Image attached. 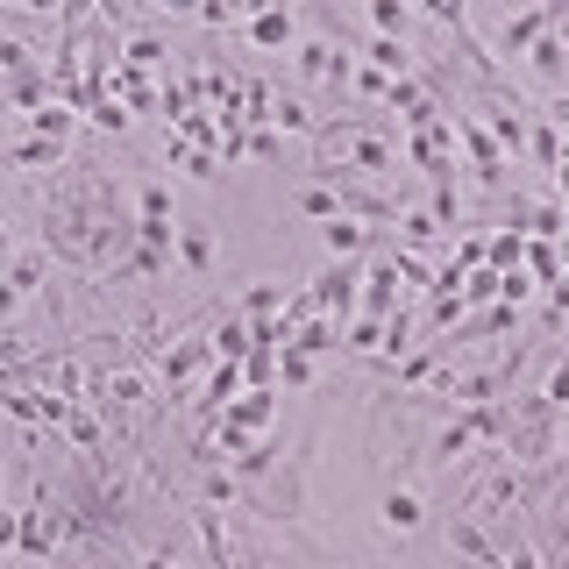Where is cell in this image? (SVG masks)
<instances>
[{
	"mask_svg": "<svg viewBox=\"0 0 569 569\" xmlns=\"http://www.w3.org/2000/svg\"><path fill=\"white\" fill-rule=\"evenodd\" d=\"M263 420H271V391H249L242 406H228V427H236V435H257Z\"/></svg>",
	"mask_w": 569,
	"mask_h": 569,
	"instance_id": "cell-1",
	"label": "cell"
},
{
	"mask_svg": "<svg viewBox=\"0 0 569 569\" xmlns=\"http://www.w3.org/2000/svg\"><path fill=\"white\" fill-rule=\"evenodd\" d=\"M249 43H263V50L292 43V14H249Z\"/></svg>",
	"mask_w": 569,
	"mask_h": 569,
	"instance_id": "cell-2",
	"label": "cell"
},
{
	"mask_svg": "<svg viewBox=\"0 0 569 569\" xmlns=\"http://www.w3.org/2000/svg\"><path fill=\"white\" fill-rule=\"evenodd\" d=\"M385 527L413 533V527H420V498H413V491H391V498H385Z\"/></svg>",
	"mask_w": 569,
	"mask_h": 569,
	"instance_id": "cell-3",
	"label": "cell"
},
{
	"mask_svg": "<svg viewBox=\"0 0 569 569\" xmlns=\"http://www.w3.org/2000/svg\"><path fill=\"white\" fill-rule=\"evenodd\" d=\"M178 257H186L192 271H207V257H213V236H207V228H186V236H178Z\"/></svg>",
	"mask_w": 569,
	"mask_h": 569,
	"instance_id": "cell-4",
	"label": "cell"
},
{
	"mask_svg": "<svg viewBox=\"0 0 569 569\" xmlns=\"http://www.w3.org/2000/svg\"><path fill=\"white\" fill-rule=\"evenodd\" d=\"M328 249H335V257H349V249H363V228H356V221H335V228H328Z\"/></svg>",
	"mask_w": 569,
	"mask_h": 569,
	"instance_id": "cell-5",
	"label": "cell"
},
{
	"mask_svg": "<svg viewBox=\"0 0 569 569\" xmlns=\"http://www.w3.org/2000/svg\"><path fill=\"white\" fill-rule=\"evenodd\" d=\"M370 22H378V29H406V22H413V14H406L399 0H378V8H370Z\"/></svg>",
	"mask_w": 569,
	"mask_h": 569,
	"instance_id": "cell-6",
	"label": "cell"
},
{
	"mask_svg": "<svg viewBox=\"0 0 569 569\" xmlns=\"http://www.w3.org/2000/svg\"><path fill=\"white\" fill-rule=\"evenodd\" d=\"M14 164H50V157H58V142H22V150H8Z\"/></svg>",
	"mask_w": 569,
	"mask_h": 569,
	"instance_id": "cell-7",
	"label": "cell"
},
{
	"mask_svg": "<svg viewBox=\"0 0 569 569\" xmlns=\"http://www.w3.org/2000/svg\"><path fill=\"white\" fill-rule=\"evenodd\" d=\"M8 541H22V520H14V512H0V548Z\"/></svg>",
	"mask_w": 569,
	"mask_h": 569,
	"instance_id": "cell-8",
	"label": "cell"
},
{
	"mask_svg": "<svg viewBox=\"0 0 569 569\" xmlns=\"http://www.w3.org/2000/svg\"><path fill=\"white\" fill-rule=\"evenodd\" d=\"M8 249H14V242H8V228H0V263H8Z\"/></svg>",
	"mask_w": 569,
	"mask_h": 569,
	"instance_id": "cell-9",
	"label": "cell"
}]
</instances>
